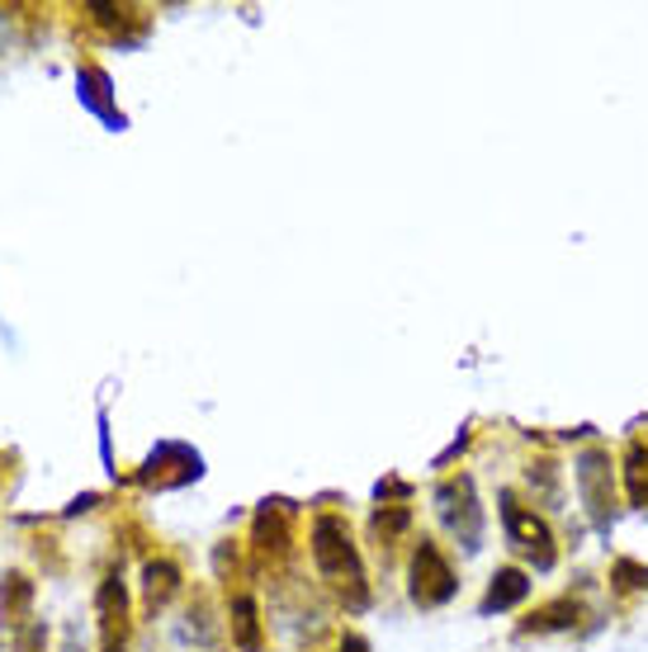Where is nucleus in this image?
Listing matches in <instances>:
<instances>
[{
  "instance_id": "nucleus-2",
  "label": "nucleus",
  "mask_w": 648,
  "mask_h": 652,
  "mask_svg": "<svg viewBox=\"0 0 648 652\" xmlns=\"http://www.w3.org/2000/svg\"><path fill=\"white\" fill-rule=\"evenodd\" d=\"M497 511H502V530H507V539H512V549L526 559L530 567H540V572H549L559 563V549H554V530L530 511L526 501L516 497V491H497Z\"/></svg>"
},
{
  "instance_id": "nucleus-8",
  "label": "nucleus",
  "mask_w": 648,
  "mask_h": 652,
  "mask_svg": "<svg viewBox=\"0 0 648 652\" xmlns=\"http://www.w3.org/2000/svg\"><path fill=\"white\" fill-rule=\"evenodd\" d=\"M578 615H582V606L573 596H563V600H554V606H540L530 619H520V629L516 633H554V629H573L578 625Z\"/></svg>"
},
{
  "instance_id": "nucleus-15",
  "label": "nucleus",
  "mask_w": 648,
  "mask_h": 652,
  "mask_svg": "<svg viewBox=\"0 0 648 652\" xmlns=\"http://www.w3.org/2000/svg\"><path fill=\"white\" fill-rule=\"evenodd\" d=\"M611 582L620 586V592H648V567H644V563L620 559V563L611 567Z\"/></svg>"
},
{
  "instance_id": "nucleus-16",
  "label": "nucleus",
  "mask_w": 648,
  "mask_h": 652,
  "mask_svg": "<svg viewBox=\"0 0 648 652\" xmlns=\"http://www.w3.org/2000/svg\"><path fill=\"white\" fill-rule=\"evenodd\" d=\"M540 487L549 501H559V464H530V491Z\"/></svg>"
},
{
  "instance_id": "nucleus-17",
  "label": "nucleus",
  "mask_w": 648,
  "mask_h": 652,
  "mask_svg": "<svg viewBox=\"0 0 648 652\" xmlns=\"http://www.w3.org/2000/svg\"><path fill=\"white\" fill-rule=\"evenodd\" d=\"M341 652H370V643H365V639H355V633H351V639L341 643Z\"/></svg>"
},
{
  "instance_id": "nucleus-13",
  "label": "nucleus",
  "mask_w": 648,
  "mask_h": 652,
  "mask_svg": "<svg viewBox=\"0 0 648 652\" xmlns=\"http://www.w3.org/2000/svg\"><path fill=\"white\" fill-rule=\"evenodd\" d=\"M407 524H413V511H407V506H388V511L374 516V534L384 539V544H393V539H398Z\"/></svg>"
},
{
  "instance_id": "nucleus-10",
  "label": "nucleus",
  "mask_w": 648,
  "mask_h": 652,
  "mask_svg": "<svg viewBox=\"0 0 648 652\" xmlns=\"http://www.w3.org/2000/svg\"><path fill=\"white\" fill-rule=\"evenodd\" d=\"M29 600H34V582L20 577V572H10L6 586H0V619H6V625H24Z\"/></svg>"
},
{
  "instance_id": "nucleus-1",
  "label": "nucleus",
  "mask_w": 648,
  "mask_h": 652,
  "mask_svg": "<svg viewBox=\"0 0 648 652\" xmlns=\"http://www.w3.org/2000/svg\"><path fill=\"white\" fill-rule=\"evenodd\" d=\"M308 544H312V563H318L322 577L331 586H341V592H351V606H365L370 592H365V567H360V549L351 539V524L327 511V516L312 520Z\"/></svg>"
},
{
  "instance_id": "nucleus-7",
  "label": "nucleus",
  "mask_w": 648,
  "mask_h": 652,
  "mask_svg": "<svg viewBox=\"0 0 648 652\" xmlns=\"http://www.w3.org/2000/svg\"><path fill=\"white\" fill-rule=\"evenodd\" d=\"M530 596V577L520 567H502V572H493V586H487V596H483V615H493V610H512V606H520V600Z\"/></svg>"
},
{
  "instance_id": "nucleus-3",
  "label": "nucleus",
  "mask_w": 648,
  "mask_h": 652,
  "mask_svg": "<svg viewBox=\"0 0 648 652\" xmlns=\"http://www.w3.org/2000/svg\"><path fill=\"white\" fill-rule=\"evenodd\" d=\"M436 511L446 520V530L460 539L464 553H479L483 549V506L473 497V478H446L436 487Z\"/></svg>"
},
{
  "instance_id": "nucleus-12",
  "label": "nucleus",
  "mask_w": 648,
  "mask_h": 652,
  "mask_svg": "<svg viewBox=\"0 0 648 652\" xmlns=\"http://www.w3.org/2000/svg\"><path fill=\"white\" fill-rule=\"evenodd\" d=\"M256 544H261V553H284V549H289L284 511H279V506H271V501H265L261 511H256Z\"/></svg>"
},
{
  "instance_id": "nucleus-11",
  "label": "nucleus",
  "mask_w": 648,
  "mask_h": 652,
  "mask_svg": "<svg viewBox=\"0 0 648 652\" xmlns=\"http://www.w3.org/2000/svg\"><path fill=\"white\" fill-rule=\"evenodd\" d=\"M625 491H629V501L648 511V444L644 440H635L625 450Z\"/></svg>"
},
{
  "instance_id": "nucleus-6",
  "label": "nucleus",
  "mask_w": 648,
  "mask_h": 652,
  "mask_svg": "<svg viewBox=\"0 0 648 652\" xmlns=\"http://www.w3.org/2000/svg\"><path fill=\"white\" fill-rule=\"evenodd\" d=\"M100 625H105V652H123V582L119 577H105V586H100Z\"/></svg>"
},
{
  "instance_id": "nucleus-5",
  "label": "nucleus",
  "mask_w": 648,
  "mask_h": 652,
  "mask_svg": "<svg viewBox=\"0 0 648 652\" xmlns=\"http://www.w3.org/2000/svg\"><path fill=\"white\" fill-rule=\"evenodd\" d=\"M454 586H460V577H454V567H450L446 553H440V544L436 539H421L417 553H413V600L421 610L446 606L454 596Z\"/></svg>"
},
{
  "instance_id": "nucleus-14",
  "label": "nucleus",
  "mask_w": 648,
  "mask_h": 652,
  "mask_svg": "<svg viewBox=\"0 0 648 652\" xmlns=\"http://www.w3.org/2000/svg\"><path fill=\"white\" fill-rule=\"evenodd\" d=\"M232 615H237V639H242V648H256V600L251 596H237L232 600Z\"/></svg>"
},
{
  "instance_id": "nucleus-9",
  "label": "nucleus",
  "mask_w": 648,
  "mask_h": 652,
  "mask_svg": "<svg viewBox=\"0 0 648 652\" xmlns=\"http://www.w3.org/2000/svg\"><path fill=\"white\" fill-rule=\"evenodd\" d=\"M142 582H147V606L152 610H162L171 596L180 592V567L162 559V563H147V572H142Z\"/></svg>"
},
{
  "instance_id": "nucleus-4",
  "label": "nucleus",
  "mask_w": 648,
  "mask_h": 652,
  "mask_svg": "<svg viewBox=\"0 0 648 652\" xmlns=\"http://www.w3.org/2000/svg\"><path fill=\"white\" fill-rule=\"evenodd\" d=\"M611 454L606 450H582L578 454V491H582V506H587V516L596 530H611L615 520V473H611Z\"/></svg>"
}]
</instances>
